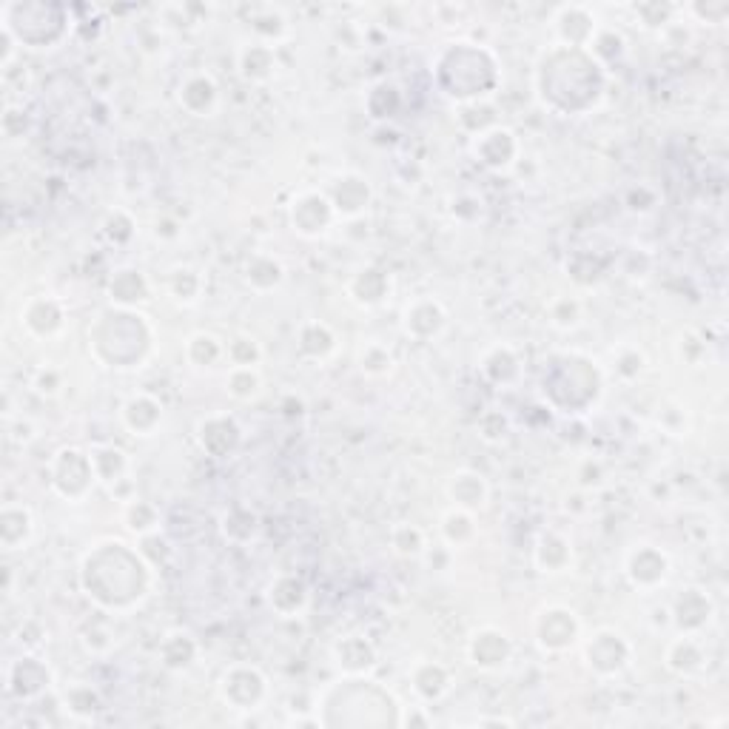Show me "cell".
I'll use <instances>...</instances> for the list:
<instances>
[{"label":"cell","instance_id":"obj_1","mask_svg":"<svg viewBox=\"0 0 729 729\" xmlns=\"http://www.w3.org/2000/svg\"><path fill=\"white\" fill-rule=\"evenodd\" d=\"M49 479H52V487L63 499L69 502H77L83 496H89V490L97 482L94 476V465L89 450L80 448H60L49 465Z\"/></svg>","mask_w":729,"mask_h":729},{"label":"cell","instance_id":"obj_2","mask_svg":"<svg viewBox=\"0 0 729 729\" xmlns=\"http://www.w3.org/2000/svg\"><path fill=\"white\" fill-rule=\"evenodd\" d=\"M533 633H536V641H539L542 650H547V653H561V650L573 647L576 638H579V616L573 610H567V607H559V604L544 607L542 613L536 616Z\"/></svg>","mask_w":729,"mask_h":729},{"label":"cell","instance_id":"obj_3","mask_svg":"<svg viewBox=\"0 0 729 729\" xmlns=\"http://www.w3.org/2000/svg\"><path fill=\"white\" fill-rule=\"evenodd\" d=\"M288 217H291V225L294 231L302 234V237H319L325 234L337 211H334V203L328 194H319V191H305V194H297L294 203L288 208Z\"/></svg>","mask_w":729,"mask_h":729},{"label":"cell","instance_id":"obj_4","mask_svg":"<svg viewBox=\"0 0 729 729\" xmlns=\"http://www.w3.org/2000/svg\"><path fill=\"white\" fill-rule=\"evenodd\" d=\"M220 695L225 704H231L237 710H254L265 695V678L257 667L237 664V667L225 670L220 678Z\"/></svg>","mask_w":729,"mask_h":729},{"label":"cell","instance_id":"obj_5","mask_svg":"<svg viewBox=\"0 0 729 729\" xmlns=\"http://www.w3.org/2000/svg\"><path fill=\"white\" fill-rule=\"evenodd\" d=\"M473 154L476 160L490 171H505L516 163L519 157V140L516 134L505 126H490L482 134H476V143H473Z\"/></svg>","mask_w":729,"mask_h":729},{"label":"cell","instance_id":"obj_6","mask_svg":"<svg viewBox=\"0 0 729 729\" xmlns=\"http://www.w3.org/2000/svg\"><path fill=\"white\" fill-rule=\"evenodd\" d=\"M624 570H627V579L633 581L638 590H655L658 584H664L670 573V559L655 544H638L627 553Z\"/></svg>","mask_w":729,"mask_h":729},{"label":"cell","instance_id":"obj_7","mask_svg":"<svg viewBox=\"0 0 729 729\" xmlns=\"http://www.w3.org/2000/svg\"><path fill=\"white\" fill-rule=\"evenodd\" d=\"M177 103L191 117H211L220 106V86L206 72H191L177 86Z\"/></svg>","mask_w":729,"mask_h":729},{"label":"cell","instance_id":"obj_8","mask_svg":"<svg viewBox=\"0 0 729 729\" xmlns=\"http://www.w3.org/2000/svg\"><path fill=\"white\" fill-rule=\"evenodd\" d=\"M587 661L601 675H613L627 667L630 661V644L616 630H599L587 641Z\"/></svg>","mask_w":729,"mask_h":729},{"label":"cell","instance_id":"obj_9","mask_svg":"<svg viewBox=\"0 0 729 729\" xmlns=\"http://www.w3.org/2000/svg\"><path fill=\"white\" fill-rule=\"evenodd\" d=\"M445 322H448V311H445L442 302L433 300V297L413 300L411 305L405 308V314H402V328H405V334L413 339H422V342L439 337L442 328H445Z\"/></svg>","mask_w":729,"mask_h":729},{"label":"cell","instance_id":"obj_10","mask_svg":"<svg viewBox=\"0 0 729 729\" xmlns=\"http://www.w3.org/2000/svg\"><path fill=\"white\" fill-rule=\"evenodd\" d=\"M556 32L561 38L559 46L587 49L599 32V20L587 6H561L556 12Z\"/></svg>","mask_w":729,"mask_h":729},{"label":"cell","instance_id":"obj_11","mask_svg":"<svg viewBox=\"0 0 729 729\" xmlns=\"http://www.w3.org/2000/svg\"><path fill=\"white\" fill-rule=\"evenodd\" d=\"M468 655L470 661L482 670H502L513 655V647H510V638L502 630L482 627L470 636Z\"/></svg>","mask_w":729,"mask_h":729},{"label":"cell","instance_id":"obj_12","mask_svg":"<svg viewBox=\"0 0 729 729\" xmlns=\"http://www.w3.org/2000/svg\"><path fill=\"white\" fill-rule=\"evenodd\" d=\"M240 439H243V430H240V425L231 416H225V413L208 416V419H203L197 425V442L211 456H228V453H234L237 445H240Z\"/></svg>","mask_w":729,"mask_h":729},{"label":"cell","instance_id":"obj_13","mask_svg":"<svg viewBox=\"0 0 729 729\" xmlns=\"http://www.w3.org/2000/svg\"><path fill=\"white\" fill-rule=\"evenodd\" d=\"M331 203H334V211L348 217V220H356L365 214V208L371 206V183L362 177V174H342L334 188H331Z\"/></svg>","mask_w":729,"mask_h":729},{"label":"cell","instance_id":"obj_14","mask_svg":"<svg viewBox=\"0 0 729 729\" xmlns=\"http://www.w3.org/2000/svg\"><path fill=\"white\" fill-rule=\"evenodd\" d=\"M20 319H23V325H26V331L32 337L49 339L60 334L63 322H66V311H63V305L55 297H32L23 305Z\"/></svg>","mask_w":729,"mask_h":729},{"label":"cell","instance_id":"obj_15","mask_svg":"<svg viewBox=\"0 0 729 729\" xmlns=\"http://www.w3.org/2000/svg\"><path fill=\"white\" fill-rule=\"evenodd\" d=\"M712 599L698 590V587H690V590H681V596L675 599L673 604V621L675 627L687 636H695L698 630H704L710 624L712 618Z\"/></svg>","mask_w":729,"mask_h":729},{"label":"cell","instance_id":"obj_16","mask_svg":"<svg viewBox=\"0 0 729 729\" xmlns=\"http://www.w3.org/2000/svg\"><path fill=\"white\" fill-rule=\"evenodd\" d=\"M120 419H123L126 430H131L134 436H151L163 422V405L151 393H134V396L126 399Z\"/></svg>","mask_w":729,"mask_h":729},{"label":"cell","instance_id":"obj_17","mask_svg":"<svg viewBox=\"0 0 729 729\" xmlns=\"http://www.w3.org/2000/svg\"><path fill=\"white\" fill-rule=\"evenodd\" d=\"M237 69L248 83H265L277 72V52L271 43L251 40L237 49Z\"/></svg>","mask_w":729,"mask_h":729},{"label":"cell","instance_id":"obj_18","mask_svg":"<svg viewBox=\"0 0 729 729\" xmlns=\"http://www.w3.org/2000/svg\"><path fill=\"white\" fill-rule=\"evenodd\" d=\"M49 684H52V673L40 664L38 658H29V655L18 658L6 675V687L18 698H35L43 690H49Z\"/></svg>","mask_w":729,"mask_h":729},{"label":"cell","instance_id":"obj_19","mask_svg":"<svg viewBox=\"0 0 729 729\" xmlns=\"http://www.w3.org/2000/svg\"><path fill=\"white\" fill-rule=\"evenodd\" d=\"M448 496L453 507H462V510H482L487 505V496H490V487L487 479L476 470H459L453 473L448 482Z\"/></svg>","mask_w":729,"mask_h":729},{"label":"cell","instance_id":"obj_20","mask_svg":"<svg viewBox=\"0 0 729 729\" xmlns=\"http://www.w3.org/2000/svg\"><path fill=\"white\" fill-rule=\"evenodd\" d=\"M35 533L32 510L23 505H6L0 510V544L3 550H20L26 547Z\"/></svg>","mask_w":729,"mask_h":729},{"label":"cell","instance_id":"obj_21","mask_svg":"<svg viewBox=\"0 0 729 729\" xmlns=\"http://www.w3.org/2000/svg\"><path fill=\"white\" fill-rule=\"evenodd\" d=\"M109 297L117 308H137V305H143V302L151 297V285L149 280L140 274V271H134V268H123V271H117L109 282Z\"/></svg>","mask_w":729,"mask_h":729},{"label":"cell","instance_id":"obj_22","mask_svg":"<svg viewBox=\"0 0 729 729\" xmlns=\"http://www.w3.org/2000/svg\"><path fill=\"white\" fill-rule=\"evenodd\" d=\"M388 291H391V277H388L382 268H374V265L356 271L354 280L348 282V294H351V300L359 302V305H365V308L379 305V302L388 297Z\"/></svg>","mask_w":729,"mask_h":729},{"label":"cell","instance_id":"obj_23","mask_svg":"<svg viewBox=\"0 0 729 729\" xmlns=\"http://www.w3.org/2000/svg\"><path fill=\"white\" fill-rule=\"evenodd\" d=\"M334 658L345 673H368L376 664V650L368 638L362 636H345L334 647Z\"/></svg>","mask_w":729,"mask_h":729},{"label":"cell","instance_id":"obj_24","mask_svg":"<svg viewBox=\"0 0 729 729\" xmlns=\"http://www.w3.org/2000/svg\"><path fill=\"white\" fill-rule=\"evenodd\" d=\"M243 277H245V285L248 288H254V291H274V288H280L282 280H285V268H282V262L277 257H268V254H254V257H248L245 260V268H243Z\"/></svg>","mask_w":729,"mask_h":729},{"label":"cell","instance_id":"obj_25","mask_svg":"<svg viewBox=\"0 0 729 729\" xmlns=\"http://www.w3.org/2000/svg\"><path fill=\"white\" fill-rule=\"evenodd\" d=\"M308 601V590L297 576H280L271 581L268 587V604L280 613V616H297Z\"/></svg>","mask_w":729,"mask_h":729},{"label":"cell","instance_id":"obj_26","mask_svg":"<svg viewBox=\"0 0 729 729\" xmlns=\"http://www.w3.org/2000/svg\"><path fill=\"white\" fill-rule=\"evenodd\" d=\"M89 456H92L94 476H97L100 485L114 487L117 482L126 479L129 459H126V453L120 448H114V445H94V448L89 450Z\"/></svg>","mask_w":729,"mask_h":729},{"label":"cell","instance_id":"obj_27","mask_svg":"<svg viewBox=\"0 0 729 729\" xmlns=\"http://www.w3.org/2000/svg\"><path fill=\"white\" fill-rule=\"evenodd\" d=\"M536 564L542 573H564L573 564V547L559 533H542L536 544Z\"/></svg>","mask_w":729,"mask_h":729},{"label":"cell","instance_id":"obj_28","mask_svg":"<svg viewBox=\"0 0 729 729\" xmlns=\"http://www.w3.org/2000/svg\"><path fill=\"white\" fill-rule=\"evenodd\" d=\"M413 690L419 692L425 701H439L450 690V675L442 664L433 661H419L411 670Z\"/></svg>","mask_w":729,"mask_h":729},{"label":"cell","instance_id":"obj_29","mask_svg":"<svg viewBox=\"0 0 729 729\" xmlns=\"http://www.w3.org/2000/svg\"><path fill=\"white\" fill-rule=\"evenodd\" d=\"M664 661H667V667H670L673 673L692 675L704 667V653H701V644H698V641H695L692 636L684 633L681 638L670 641Z\"/></svg>","mask_w":729,"mask_h":729},{"label":"cell","instance_id":"obj_30","mask_svg":"<svg viewBox=\"0 0 729 729\" xmlns=\"http://www.w3.org/2000/svg\"><path fill=\"white\" fill-rule=\"evenodd\" d=\"M297 345L308 359H328L337 351V334L325 322H305L300 328Z\"/></svg>","mask_w":729,"mask_h":729},{"label":"cell","instance_id":"obj_31","mask_svg":"<svg viewBox=\"0 0 729 729\" xmlns=\"http://www.w3.org/2000/svg\"><path fill=\"white\" fill-rule=\"evenodd\" d=\"M519 371H522L519 356L513 354V348H507V345H496L482 356V374L496 385H510L519 376Z\"/></svg>","mask_w":729,"mask_h":729},{"label":"cell","instance_id":"obj_32","mask_svg":"<svg viewBox=\"0 0 729 729\" xmlns=\"http://www.w3.org/2000/svg\"><path fill=\"white\" fill-rule=\"evenodd\" d=\"M225 356V345L214 334H191L186 342V359L194 368H211Z\"/></svg>","mask_w":729,"mask_h":729},{"label":"cell","instance_id":"obj_33","mask_svg":"<svg viewBox=\"0 0 729 729\" xmlns=\"http://www.w3.org/2000/svg\"><path fill=\"white\" fill-rule=\"evenodd\" d=\"M473 536H476V519H473L470 510L453 507L442 516V539L450 547H465V544L473 542Z\"/></svg>","mask_w":729,"mask_h":729},{"label":"cell","instance_id":"obj_34","mask_svg":"<svg viewBox=\"0 0 729 729\" xmlns=\"http://www.w3.org/2000/svg\"><path fill=\"white\" fill-rule=\"evenodd\" d=\"M123 522L129 527L131 533H137L140 539L143 536H151V533H157V527H160V513H157V507L146 502V499H129L126 507H123Z\"/></svg>","mask_w":729,"mask_h":729},{"label":"cell","instance_id":"obj_35","mask_svg":"<svg viewBox=\"0 0 729 729\" xmlns=\"http://www.w3.org/2000/svg\"><path fill=\"white\" fill-rule=\"evenodd\" d=\"M225 391L237 402H251L262 391V376L257 368H231L225 376Z\"/></svg>","mask_w":729,"mask_h":729},{"label":"cell","instance_id":"obj_36","mask_svg":"<svg viewBox=\"0 0 729 729\" xmlns=\"http://www.w3.org/2000/svg\"><path fill=\"white\" fill-rule=\"evenodd\" d=\"M194 655H197V644H194V638L186 636V633H174L163 641V647H160V658H163V664L171 667V670H183L188 667L191 661H194Z\"/></svg>","mask_w":729,"mask_h":729},{"label":"cell","instance_id":"obj_37","mask_svg":"<svg viewBox=\"0 0 729 729\" xmlns=\"http://www.w3.org/2000/svg\"><path fill=\"white\" fill-rule=\"evenodd\" d=\"M169 291L171 297L177 302H197L200 300V291H203V277H200V271H194V268H174L169 277Z\"/></svg>","mask_w":729,"mask_h":729},{"label":"cell","instance_id":"obj_38","mask_svg":"<svg viewBox=\"0 0 729 729\" xmlns=\"http://www.w3.org/2000/svg\"><path fill=\"white\" fill-rule=\"evenodd\" d=\"M391 547L399 553V556H405V559H416V556H422L425 550H428V544H425V533L416 527V524H396L391 530Z\"/></svg>","mask_w":729,"mask_h":729},{"label":"cell","instance_id":"obj_39","mask_svg":"<svg viewBox=\"0 0 729 729\" xmlns=\"http://www.w3.org/2000/svg\"><path fill=\"white\" fill-rule=\"evenodd\" d=\"M254 32H257V40L262 43H274V40H280L285 35V29H288V23L282 18L280 9H274V6H257L254 9Z\"/></svg>","mask_w":729,"mask_h":729},{"label":"cell","instance_id":"obj_40","mask_svg":"<svg viewBox=\"0 0 729 729\" xmlns=\"http://www.w3.org/2000/svg\"><path fill=\"white\" fill-rule=\"evenodd\" d=\"M393 354L382 345V342H368L365 348H362V354H359V368H362V374L374 376H388L393 371Z\"/></svg>","mask_w":729,"mask_h":729},{"label":"cell","instance_id":"obj_41","mask_svg":"<svg viewBox=\"0 0 729 729\" xmlns=\"http://www.w3.org/2000/svg\"><path fill=\"white\" fill-rule=\"evenodd\" d=\"M223 530L231 542H248L257 533V516L251 510H245V507H231L225 513Z\"/></svg>","mask_w":729,"mask_h":729},{"label":"cell","instance_id":"obj_42","mask_svg":"<svg viewBox=\"0 0 729 729\" xmlns=\"http://www.w3.org/2000/svg\"><path fill=\"white\" fill-rule=\"evenodd\" d=\"M547 319H550L553 328L570 331L581 322V302L576 297H556L547 305Z\"/></svg>","mask_w":729,"mask_h":729},{"label":"cell","instance_id":"obj_43","mask_svg":"<svg viewBox=\"0 0 729 729\" xmlns=\"http://www.w3.org/2000/svg\"><path fill=\"white\" fill-rule=\"evenodd\" d=\"M66 710L77 715V718H92L94 712L100 710V695L89 687V684H75L63 695Z\"/></svg>","mask_w":729,"mask_h":729},{"label":"cell","instance_id":"obj_44","mask_svg":"<svg viewBox=\"0 0 729 729\" xmlns=\"http://www.w3.org/2000/svg\"><path fill=\"white\" fill-rule=\"evenodd\" d=\"M225 356H228L231 368H257L262 359V351L254 339L234 337L225 345Z\"/></svg>","mask_w":729,"mask_h":729},{"label":"cell","instance_id":"obj_45","mask_svg":"<svg viewBox=\"0 0 729 729\" xmlns=\"http://www.w3.org/2000/svg\"><path fill=\"white\" fill-rule=\"evenodd\" d=\"M644 354L636 351V348H621L616 354V374L621 379H636L641 371H644Z\"/></svg>","mask_w":729,"mask_h":729},{"label":"cell","instance_id":"obj_46","mask_svg":"<svg viewBox=\"0 0 729 729\" xmlns=\"http://www.w3.org/2000/svg\"><path fill=\"white\" fill-rule=\"evenodd\" d=\"M675 9L678 6H667V3L664 6L661 3H641V6H636V15L644 26H664V23H670Z\"/></svg>","mask_w":729,"mask_h":729},{"label":"cell","instance_id":"obj_47","mask_svg":"<svg viewBox=\"0 0 729 729\" xmlns=\"http://www.w3.org/2000/svg\"><path fill=\"white\" fill-rule=\"evenodd\" d=\"M106 234L112 237V243H129L131 234H134V223L129 220V214H123V211L112 214L109 223H106Z\"/></svg>","mask_w":729,"mask_h":729},{"label":"cell","instance_id":"obj_48","mask_svg":"<svg viewBox=\"0 0 729 729\" xmlns=\"http://www.w3.org/2000/svg\"><path fill=\"white\" fill-rule=\"evenodd\" d=\"M687 12L698 15V20H707V23H721V20L727 18L729 6L724 3V0H718V3H712V6H704V3H692V6H687Z\"/></svg>","mask_w":729,"mask_h":729},{"label":"cell","instance_id":"obj_49","mask_svg":"<svg viewBox=\"0 0 729 729\" xmlns=\"http://www.w3.org/2000/svg\"><path fill=\"white\" fill-rule=\"evenodd\" d=\"M60 385H63V379H60L55 368H40L38 374H35V388L43 396H55L60 391Z\"/></svg>","mask_w":729,"mask_h":729},{"label":"cell","instance_id":"obj_50","mask_svg":"<svg viewBox=\"0 0 729 729\" xmlns=\"http://www.w3.org/2000/svg\"><path fill=\"white\" fill-rule=\"evenodd\" d=\"M180 231H177V223H171V220H157V237H169L174 240Z\"/></svg>","mask_w":729,"mask_h":729}]
</instances>
